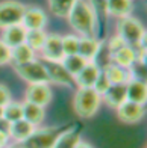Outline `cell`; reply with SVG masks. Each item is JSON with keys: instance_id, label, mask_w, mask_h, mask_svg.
I'll return each mask as SVG.
<instances>
[{"instance_id": "obj_5", "label": "cell", "mask_w": 147, "mask_h": 148, "mask_svg": "<svg viewBox=\"0 0 147 148\" xmlns=\"http://www.w3.org/2000/svg\"><path fill=\"white\" fill-rule=\"evenodd\" d=\"M14 70L17 73V76L20 79H23L24 82H28L29 85H32V83H49L47 73H46V68H44L41 60L32 59L26 64L14 65Z\"/></svg>"}, {"instance_id": "obj_16", "label": "cell", "mask_w": 147, "mask_h": 148, "mask_svg": "<svg viewBox=\"0 0 147 148\" xmlns=\"http://www.w3.org/2000/svg\"><path fill=\"white\" fill-rule=\"evenodd\" d=\"M26 33H28V30H26V27H24L21 23L12 24V26H9V27H5L3 29L2 41L8 47L14 49V47L26 42Z\"/></svg>"}, {"instance_id": "obj_32", "label": "cell", "mask_w": 147, "mask_h": 148, "mask_svg": "<svg viewBox=\"0 0 147 148\" xmlns=\"http://www.w3.org/2000/svg\"><path fill=\"white\" fill-rule=\"evenodd\" d=\"M9 62H11V47H8L0 39V66Z\"/></svg>"}, {"instance_id": "obj_29", "label": "cell", "mask_w": 147, "mask_h": 148, "mask_svg": "<svg viewBox=\"0 0 147 148\" xmlns=\"http://www.w3.org/2000/svg\"><path fill=\"white\" fill-rule=\"evenodd\" d=\"M61 39H62L64 55L65 56L76 55L77 53V45H79V36H76V35H65V36H61Z\"/></svg>"}, {"instance_id": "obj_4", "label": "cell", "mask_w": 147, "mask_h": 148, "mask_svg": "<svg viewBox=\"0 0 147 148\" xmlns=\"http://www.w3.org/2000/svg\"><path fill=\"white\" fill-rule=\"evenodd\" d=\"M117 35L128 45L135 47L146 39V29L139 20L129 15V17L120 18L117 24Z\"/></svg>"}, {"instance_id": "obj_8", "label": "cell", "mask_w": 147, "mask_h": 148, "mask_svg": "<svg viewBox=\"0 0 147 148\" xmlns=\"http://www.w3.org/2000/svg\"><path fill=\"white\" fill-rule=\"evenodd\" d=\"M53 98V91L49 83H32L26 89V101L38 104L41 107L49 106Z\"/></svg>"}, {"instance_id": "obj_3", "label": "cell", "mask_w": 147, "mask_h": 148, "mask_svg": "<svg viewBox=\"0 0 147 148\" xmlns=\"http://www.w3.org/2000/svg\"><path fill=\"white\" fill-rule=\"evenodd\" d=\"M70 125V124H68ZM68 125H56V127H43V129H35L32 134L24 139L21 148H53L56 139Z\"/></svg>"}, {"instance_id": "obj_35", "label": "cell", "mask_w": 147, "mask_h": 148, "mask_svg": "<svg viewBox=\"0 0 147 148\" xmlns=\"http://www.w3.org/2000/svg\"><path fill=\"white\" fill-rule=\"evenodd\" d=\"M75 148H94V147H92V145H90L88 142H82V140H79V142H77V145H76Z\"/></svg>"}, {"instance_id": "obj_15", "label": "cell", "mask_w": 147, "mask_h": 148, "mask_svg": "<svg viewBox=\"0 0 147 148\" xmlns=\"http://www.w3.org/2000/svg\"><path fill=\"white\" fill-rule=\"evenodd\" d=\"M126 100L138 104H146L147 101V85L144 80L132 79L126 83Z\"/></svg>"}, {"instance_id": "obj_14", "label": "cell", "mask_w": 147, "mask_h": 148, "mask_svg": "<svg viewBox=\"0 0 147 148\" xmlns=\"http://www.w3.org/2000/svg\"><path fill=\"white\" fill-rule=\"evenodd\" d=\"M99 74H100L99 65L94 62V60H91V62H88L75 76V83L79 86V88H92L97 77H99Z\"/></svg>"}, {"instance_id": "obj_33", "label": "cell", "mask_w": 147, "mask_h": 148, "mask_svg": "<svg viewBox=\"0 0 147 148\" xmlns=\"http://www.w3.org/2000/svg\"><path fill=\"white\" fill-rule=\"evenodd\" d=\"M11 100H12V97H11V91H9V88H8L6 85L0 83V106L8 104Z\"/></svg>"}, {"instance_id": "obj_30", "label": "cell", "mask_w": 147, "mask_h": 148, "mask_svg": "<svg viewBox=\"0 0 147 148\" xmlns=\"http://www.w3.org/2000/svg\"><path fill=\"white\" fill-rule=\"evenodd\" d=\"M109 86H111L109 80L106 79V76H105V73H103V71H100L99 77H97V80H96V83H94V86H92V88H94V91L99 92L100 95H102V94H103L106 89H108Z\"/></svg>"}, {"instance_id": "obj_18", "label": "cell", "mask_w": 147, "mask_h": 148, "mask_svg": "<svg viewBox=\"0 0 147 148\" xmlns=\"http://www.w3.org/2000/svg\"><path fill=\"white\" fill-rule=\"evenodd\" d=\"M102 42L97 39V36L92 38H79V45H77V55L82 56L85 60H94L96 56L99 55Z\"/></svg>"}, {"instance_id": "obj_31", "label": "cell", "mask_w": 147, "mask_h": 148, "mask_svg": "<svg viewBox=\"0 0 147 148\" xmlns=\"http://www.w3.org/2000/svg\"><path fill=\"white\" fill-rule=\"evenodd\" d=\"M124 45H128L121 38H120L118 35H114L111 39H109V42H108V50H109V55H112V53H115L117 50L120 49H123Z\"/></svg>"}, {"instance_id": "obj_34", "label": "cell", "mask_w": 147, "mask_h": 148, "mask_svg": "<svg viewBox=\"0 0 147 148\" xmlns=\"http://www.w3.org/2000/svg\"><path fill=\"white\" fill-rule=\"evenodd\" d=\"M9 144V134L0 130V148H6Z\"/></svg>"}, {"instance_id": "obj_37", "label": "cell", "mask_w": 147, "mask_h": 148, "mask_svg": "<svg viewBox=\"0 0 147 148\" xmlns=\"http://www.w3.org/2000/svg\"><path fill=\"white\" fill-rule=\"evenodd\" d=\"M3 118V106H0V119Z\"/></svg>"}, {"instance_id": "obj_13", "label": "cell", "mask_w": 147, "mask_h": 148, "mask_svg": "<svg viewBox=\"0 0 147 148\" xmlns=\"http://www.w3.org/2000/svg\"><path fill=\"white\" fill-rule=\"evenodd\" d=\"M81 132H82V124H79V123L70 124L59 134L53 148H75L77 142L81 140Z\"/></svg>"}, {"instance_id": "obj_2", "label": "cell", "mask_w": 147, "mask_h": 148, "mask_svg": "<svg viewBox=\"0 0 147 148\" xmlns=\"http://www.w3.org/2000/svg\"><path fill=\"white\" fill-rule=\"evenodd\" d=\"M100 104H102V95L96 92L94 88H77L73 98V109L79 118L88 119L94 116Z\"/></svg>"}, {"instance_id": "obj_21", "label": "cell", "mask_w": 147, "mask_h": 148, "mask_svg": "<svg viewBox=\"0 0 147 148\" xmlns=\"http://www.w3.org/2000/svg\"><path fill=\"white\" fill-rule=\"evenodd\" d=\"M106 11H108V15L117 18L129 17L132 12V0H108Z\"/></svg>"}, {"instance_id": "obj_10", "label": "cell", "mask_w": 147, "mask_h": 148, "mask_svg": "<svg viewBox=\"0 0 147 148\" xmlns=\"http://www.w3.org/2000/svg\"><path fill=\"white\" fill-rule=\"evenodd\" d=\"M41 55L46 60H53V62H62L65 58L64 50H62V39L59 35L50 33L46 36V41L41 47Z\"/></svg>"}, {"instance_id": "obj_9", "label": "cell", "mask_w": 147, "mask_h": 148, "mask_svg": "<svg viewBox=\"0 0 147 148\" xmlns=\"http://www.w3.org/2000/svg\"><path fill=\"white\" fill-rule=\"evenodd\" d=\"M115 110H117L118 119L121 123H126V124L139 123L144 118V113H146L144 104H138V103L129 101V100H126L124 103H121Z\"/></svg>"}, {"instance_id": "obj_23", "label": "cell", "mask_w": 147, "mask_h": 148, "mask_svg": "<svg viewBox=\"0 0 147 148\" xmlns=\"http://www.w3.org/2000/svg\"><path fill=\"white\" fill-rule=\"evenodd\" d=\"M32 59H35V50L30 49L26 42L11 49V62H14V65L26 64Z\"/></svg>"}, {"instance_id": "obj_6", "label": "cell", "mask_w": 147, "mask_h": 148, "mask_svg": "<svg viewBox=\"0 0 147 148\" xmlns=\"http://www.w3.org/2000/svg\"><path fill=\"white\" fill-rule=\"evenodd\" d=\"M24 11H26V6L23 3L15 2V0L0 2V29L21 23Z\"/></svg>"}, {"instance_id": "obj_20", "label": "cell", "mask_w": 147, "mask_h": 148, "mask_svg": "<svg viewBox=\"0 0 147 148\" xmlns=\"http://www.w3.org/2000/svg\"><path fill=\"white\" fill-rule=\"evenodd\" d=\"M111 60L114 62L115 65L121 66V68H132L133 65L137 64V59H135V51L130 45H124L123 49L117 50L115 53L111 55Z\"/></svg>"}, {"instance_id": "obj_7", "label": "cell", "mask_w": 147, "mask_h": 148, "mask_svg": "<svg viewBox=\"0 0 147 148\" xmlns=\"http://www.w3.org/2000/svg\"><path fill=\"white\" fill-rule=\"evenodd\" d=\"M41 62H43L44 68H46V73H47L49 83L68 86V88H71L73 85H76L75 77L65 70L62 62H53V60H46V59H41Z\"/></svg>"}, {"instance_id": "obj_36", "label": "cell", "mask_w": 147, "mask_h": 148, "mask_svg": "<svg viewBox=\"0 0 147 148\" xmlns=\"http://www.w3.org/2000/svg\"><path fill=\"white\" fill-rule=\"evenodd\" d=\"M6 148H21V145H8Z\"/></svg>"}, {"instance_id": "obj_17", "label": "cell", "mask_w": 147, "mask_h": 148, "mask_svg": "<svg viewBox=\"0 0 147 148\" xmlns=\"http://www.w3.org/2000/svg\"><path fill=\"white\" fill-rule=\"evenodd\" d=\"M102 100L112 109L126 101V83H115L111 85L108 89L102 94Z\"/></svg>"}, {"instance_id": "obj_24", "label": "cell", "mask_w": 147, "mask_h": 148, "mask_svg": "<svg viewBox=\"0 0 147 148\" xmlns=\"http://www.w3.org/2000/svg\"><path fill=\"white\" fill-rule=\"evenodd\" d=\"M75 2L76 0H47V5H49V9L53 15L67 18V15L71 11Z\"/></svg>"}, {"instance_id": "obj_26", "label": "cell", "mask_w": 147, "mask_h": 148, "mask_svg": "<svg viewBox=\"0 0 147 148\" xmlns=\"http://www.w3.org/2000/svg\"><path fill=\"white\" fill-rule=\"evenodd\" d=\"M23 118V104L17 101H11L8 104L3 106V119H6L8 123H14Z\"/></svg>"}, {"instance_id": "obj_19", "label": "cell", "mask_w": 147, "mask_h": 148, "mask_svg": "<svg viewBox=\"0 0 147 148\" xmlns=\"http://www.w3.org/2000/svg\"><path fill=\"white\" fill-rule=\"evenodd\" d=\"M35 129H37L35 125H32L29 121L21 118L18 121L11 123V125H9V138H12L17 144H21L24 139H28L30 136L32 132Z\"/></svg>"}, {"instance_id": "obj_12", "label": "cell", "mask_w": 147, "mask_h": 148, "mask_svg": "<svg viewBox=\"0 0 147 148\" xmlns=\"http://www.w3.org/2000/svg\"><path fill=\"white\" fill-rule=\"evenodd\" d=\"M103 73L106 79L109 80L111 85H115V83H128L130 82L132 79H135V74H133L132 68H121V66L115 65L114 62H109L103 66Z\"/></svg>"}, {"instance_id": "obj_11", "label": "cell", "mask_w": 147, "mask_h": 148, "mask_svg": "<svg viewBox=\"0 0 147 148\" xmlns=\"http://www.w3.org/2000/svg\"><path fill=\"white\" fill-rule=\"evenodd\" d=\"M46 23H47V17H46V12L41 8H37V6L28 8V6H26L24 15H23V20H21V24L26 27V30L44 29Z\"/></svg>"}, {"instance_id": "obj_22", "label": "cell", "mask_w": 147, "mask_h": 148, "mask_svg": "<svg viewBox=\"0 0 147 148\" xmlns=\"http://www.w3.org/2000/svg\"><path fill=\"white\" fill-rule=\"evenodd\" d=\"M23 104V119L29 121L32 125H39L43 123V119L46 116V112H44V107L38 106V104H33L29 101H24Z\"/></svg>"}, {"instance_id": "obj_1", "label": "cell", "mask_w": 147, "mask_h": 148, "mask_svg": "<svg viewBox=\"0 0 147 148\" xmlns=\"http://www.w3.org/2000/svg\"><path fill=\"white\" fill-rule=\"evenodd\" d=\"M67 20H68L73 30L77 35H81V38L97 36L99 20L96 12L92 11L86 0H76L71 11L67 15Z\"/></svg>"}, {"instance_id": "obj_28", "label": "cell", "mask_w": 147, "mask_h": 148, "mask_svg": "<svg viewBox=\"0 0 147 148\" xmlns=\"http://www.w3.org/2000/svg\"><path fill=\"white\" fill-rule=\"evenodd\" d=\"M86 2L90 3L92 11L96 12L99 23L105 24L106 20H108V11H106V2H108V0H86Z\"/></svg>"}, {"instance_id": "obj_25", "label": "cell", "mask_w": 147, "mask_h": 148, "mask_svg": "<svg viewBox=\"0 0 147 148\" xmlns=\"http://www.w3.org/2000/svg\"><path fill=\"white\" fill-rule=\"evenodd\" d=\"M86 64H88V60H85L82 56H79L77 53L76 55H68L62 59V65L65 66V70L68 71L73 77H75Z\"/></svg>"}, {"instance_id": "obj_27", "label": "cell", "mask_w": 147, "mask_h": 148, "mask_svg": "<svg viewBox=\"0 0 147 148\" xmlns=\"http://www.w3.org/2000/svg\"><path fill=\"white\" fill-rule=\"evenodd\" d=\"M47 33L44 32V29H35V30H28L26 33V44L33 50H41V47L46 41Z\"/></svg>"}]
</instances>
